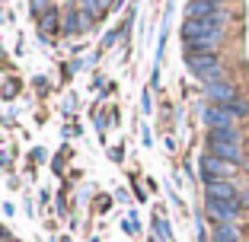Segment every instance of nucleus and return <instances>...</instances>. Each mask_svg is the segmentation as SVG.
I'll return each instance as SVG.
<instances>
[{"label": "nucleus", "mask_w": 249, "mask_h": 242, "mask_svg": "<svg viewBox=\"0 0 249 242\" xmlns=\"http://www.w3.org/2000/svg\"><path fill=\"white\" fill-rule=\"evenodd\" d=\"M227 22H230V10L211 16V19H185L182 22V42H192V38L224 42V38H227Z\"/></svg>", "instance_id": "obj_1"}, {"label": "nucleus", "mask_w": 249, "mask_h": 242, "mask_svg": "<svg viewBox=\"0 0 249 242\" xmlns=\"http://www.w3.org/2000/svg\"><path fill=\"white\" fill-rule=\"evenodd\" d=\"M185 67L198 77L201 83H211L224 77V61H220L217 51H208V54H185Z\"/></svg>", "instance_id": "obj_2"}, {"label": "nucleus", "mask_w": 249, "mask_h": 242, "mask_svg": "<svg viewBox=\"0 0 249 242\" xmlns=\"http://www.w3.org/2000/svg\"><path fill=\"white\" fill-rule=\"evenodd\" d=\"M198 172H201V182H220V178H236V172H240V166H233V162H224L217 160V156L205 153L201 160H198Z\"/></svg>", "instance_id": "obj_3"}, {"label": "nucleus", "mask_w": 249, "mask_h": 242, "mask_svg": "<svg viewBox=\"0 0 249 242\" xmlns=\"http://www.w3.org/2000/svg\"><path fill=\"white\" fill-rule=\"evenodd\" d=\"M243 204L240 201H205V217L217 226V223H240L243 217Z\"/></svg>", "instance_id": "obj_4"}, {"label": "nucleus", "mask_w": 249, "mask_h": 242, "mask_svg": "<svg viewBox=\"0 0 249 242\" xmlns=\"http://www.w3.org/2000/svg\"><path fill=\"white\" fill-rule=\"evenodd\" d=\"M198 118H201V125H205L208 131H224V128H236V118L230 115L224 105H211V102H205L201 109H198Z\"/></svg>", "instance_id": "obj_5"}, {"label": "nucleus", "mask_w": 249, "mask_h": 242, "mask_svg": "<svg viewBox=\"0 0 249 242\" xmlns=\"http://www.w3.org/2000/svg\"><path fill=\"white\" fill-rule=\"evenodd\" d=\"M236 96H240V89H236V86H233V80H227V77L205 83V99H208L211 105H230Z\"/></svg>", "instance_id": "obj_6"}, {"label": "nucleus", "mask_w": 249, "mask_h": 242, "mask_svg": "<svg viewBox=\"0 0 249 242\" xmlns=\"http://www.w3.org/2000/svg\"><path fill=\"white\" fill-rule=\"evenodd\" d=\"M208 153L217 156V160L224 162H233V166H246V150H243V144H220V140H208Z\"/></svg>", "instance_id": "obj_7"}, {"label": "nucleus", "mask_w": 249, "mask_h": 242, "mask_svg": "<svg viewBox=\"0 0 249 242\" xmlns=\"http://www.w3.org/2000/svg\"><path fill=\"white\" fill-rule=\"evenodd\" d=\"M205 201H240V185L236 178H220L205 185Z\"/></svg>", "instance_id": "obj_8"}, {"label": "nucleus", "mask_w": 249, "mask_h": 242, "mask_svg": "<svg viewBox=\"0 0 249 242\" xmlns=\"http://www.w3.org/2000/svg\"><path fill=\"white\" fill-rule=\"evenodd\" d=\"M224 3H217V0H189L185 3V19H211V16L224 13Z\"/></svg>", "instance_id": "obj_9"}, {"label": "nucleus", "mask_w": 249, "mask_h": 242, "mask_svg": "<svg viewBox=\"0 0 249 242\" xmlns=\"http://www.w3.org/2000/svg\"><path fill=\"white\" fill-rule=\"evenodd\" d=\"M211 242H243L240 223H217L211 229Z\"/></svg>", "instance_id": "obj_10"}, {"label": "nucleus", "mask_w": 249, "mask_h": 242, "mask_svg": "<svg viewBox=\"0 0 249 242\" xmlns=\"http://www.w3.org/2000/svg\"><path fill=\"white\" fill-rule=\"evenodd\" d=\"M208 140H220V144H240V128H224V131H208Z\"/></svg>", "instance_id": "obj_11"}, {"label": "nucleus", "mask_w": 249, "mask_h": 242, "mask_svg": "<svg viewBox=\"0 0 249 242\" xmlns=\"http://www.w3.org/2000/svg\"><path fill=\"white\" fill-rule=\"evenodd\" d=\"M224 109H227L230 115L236 118V121H243V118H249V99H246V96H236L233 102H230V105H224Z\"/></svg>", "instance_id": "obj_12"}, {"label": "nucleus", "mask_w": 249, "mask_h": 242, "mask_svg": "<svg viewBox=\"0 0 249 242\" xmlns=\"http://www.w3.org/2000/svg\"><path fill=\"white\" fill-rule=\"evenodd\" d=\"M89 16H83L80 19V10H71V16H67V32H80V26H87Z\"/></svg>", "instance_id": "obj_13"}, {"label": "nucleus", "mask_w": 249, "mask_h": 242, "mask_svg": "<svg viewBox=\"0 0 249 242\" xmlns=\"http://www.w3.org/2000/svg\"><path fill=\"white\" fill-rule=\"evenodd\" d=\"M54 22H58V10H52V13L42 19V29H45V32H54Z\"/></svg>", "instance_id": "obj_14"}, {"label": "nucleus", "mask_w": 249, "mask_h": 242, "mask_svg": "<svg viewBox=\"0 0 249 242\" xmlns=\"http://www.w3.org/2000/svg\"><path fill=\"white\" fill-rule=\"evenodd\" d=\"M246 156H249V140H246Z\"/></svg>", "instance_id": "obj_15"}, {"label": "nucleus", "mask_w": 249, "mask_h": 242, "mask_svg": "<svg viewBox=\"0 0 249 242\" xmlns=\"http://www.w3.org/2000/svg\"><path fill=\"white\" fill-rule=\"evenodd\" d=\"M0 236H3V229H0ZM0 242H3V239H0Z\"/></svg>", "instance_id": "obj_16"}]
</instances>
